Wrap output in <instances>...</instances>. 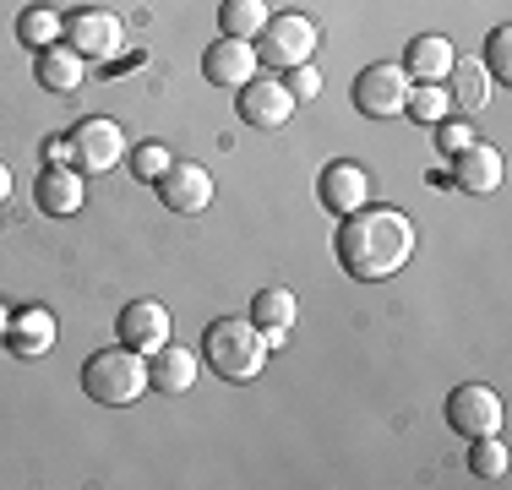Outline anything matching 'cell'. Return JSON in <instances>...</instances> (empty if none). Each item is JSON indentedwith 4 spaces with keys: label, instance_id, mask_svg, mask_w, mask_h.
<instances>
[{
    "label": "cell",
    "instance_id": "obj_1",
    "mask_svg": "<svg viewBox=\"0 0 512 490\" xmlns=\"http://www.w3.org/2000/svg\"><path fill=\"white\" fill-rule=\"evenodd\" d=\"M338 267L360 284H382V278L404 273L414 256V224L398 207H355L338 224Z\"/></svg>",
    "mask_w": 512,
    "mask_h": 490
},
{
    "label": "cell",
    "instance_id": "obj_2",
    "mask_svg": "<svg viewBox=\"0 0 512 490\" xmlns=\"http://www.w3.org/2000/svg\"><path fill=\"white\" fill-rule=\"evenodd\" d=\"M202 360L213 365L224 382H256V376H262V365H267L262 327H256L251 316H218V322H207Z\"/></svg>",
    "mask_w": 512,
    "mask_h": 490
},
{
    "label": "cell",
    "instance_id": "obj_3",
    "mask_svg": "<svg viewBox=\"0 0 512 490\" xmlns=\"http://www.w3.org/2000/svg\"><path fill=\"white\" fill-rule=\"evenodd\" d=\"M82 387H88L93 403H104V409H126V403H137L142 392H148V360H142L137 349H99L88 354V365H82Z\"/></svg>",
    "mask_w": 512,
    "mask_h": 490
},
{
    "label": "cell",
    "instance_id": "obj_4",
    "mask_svg": "<svg viewBox=\"0 0 512 490\" xmlns=\"http://www.w3.org/2000/svg\"><path fill=\"white\" fill-rule=\"evenodd\" d=\"M126 153H131V142L109 115H88L66 137V164L77 169V175H109V169L126 164Z\"/></svg>",
    "mask_w": 512,
    "mask_h": 490
},
{
    "label": "cell",
    "instance_id": "obj_5",
    "mask_svg": "<svg viewBox=\"0 0 512 490\" xmlns=\"http://www.w3.org/2000/svg\"><path fill=\"white\" fill-rule=\"evenodd\" d=\"M256 39H262V44H256V60H262V66L295 71V66H311L322 33H316V22L300 17V11H278V17L262 22V33H256Z\"/></svg>",
    "mask_w": 512,
    "mask_h": 490
},
{
    "label": "cell",
    "instance_id": "obj_6",
    "mask_svg": "<svg viewBox=\"0 0 512 490\" xmlns=\"http://www.w3.org/2000/svg\"><path fill=\"white\" fill-rule=\"evenodd\" d=\"M502 420H507V409L485 382H463V387L447 392V425H453L458 436H469V441L502 436Z\"/></svg>",
    "mask_w": 512,
    "mask_h": 490
},
{
    "label": "cell",
    "instance_id": "obj_7",
    "mask_svg": "<svg viewBox=\"0 0 512 490\" xmlns=\"http://www.w3.org/2000/svg\"><path fill=\"white\" fill-rule=\"evenodd\" d=\"M404 98H409V71L393 66V60H376L355 77V109L365 120H393L404 115Z\"/></svg>",
    "mask_w": 512,
    "mask_h": 490
},
{
    "label": "cell",
    "instance_id": "obj_8",
    "mask_svg": "<svg viewBox=\"0 0 512 490\" xmlns=\"http://www.w3.org/2000/svg\"><path fill=\"white\" fill-rule=\"evenodd\" d=\"M153 186H158V202H164L169 213H180V218H197V213L213 207V175H207L202 164H191V158H175Z\"/></svg>",
    "mask_w": 512,
    "mask_h": 490
},
{
    "label": "cell",
    "instance_id": "obj_9",
    "mask_svg": "<svg viewBox=\"0 0 512 490\" xmlns=\"http://www.w3.org/2000/svg\"><path fill=\"white\" fill-rule=\"evenodd\" d=\"M66 44L77 49L82 60H109L120 55V44H126V28H120L115 11H71L66 17Z\"/></svg>",
    "mask_w": 512,
    "mask_h": 490
},
{
    "label": "cell",
    "instance_id": "obj_10",
    "mask_svg": "<svg viewBox=\"0 0 512 490\" xmlns=\"http://www.w3.org/2000/svg\"><path fill=\"white\" fill-rule=\"evenodd\" d=\"M235 109H240V120H246V126L278 131V126H289V115H295V93H289L284 82H273V77H251L246 88H240Z\"/></svg>",
    "mask_w": 512,
    "mask_h": 490
},
{
    "label": "cell",
    "instance_id": "obj_11",
    "mask_svg": "<svg viewBox=\"0 0 512 490\" xmlns=\"http://www.w3.org/2000/svg\"><path fill=\"white\" fill-rule=\"evenodd\" d=\"M115 333H120V343H126V349L153 354V349H164V343L175 338V322H169V311H164L158 300H131L126 311H120Z\"/></svg>",
    "mask_w": 512,
    "mask_h": 490
},
{
    "label": "cell",
    "instance_id": "obj_12",
    "mask_svg": "<svg viewBox=\"0 0 512 490\" xmlns=\"http://www.w3.org/2000/svg\"><path fill=\"white\" fill-rule=\"evenodd\" d=\"M256 44L246 39H213L202 49V77L213 82V88H246V82L256 77Z\"/></svg>",
    "mask_w": 512,
    "mask_h": 490
},
{
    "label": "cell",
    "instance_id": "obj_13",
    "mask_svg": "<svg viewBox=\"0 0 512 490\" xmlns=\"http://www.w3.org/2000/svg\"><path fill=\"white\" fill-rule=\"evenodd\" d=\"M316 196H322L327 213H355V207H365V196H371V175L355 164V158H338V164L322 169V180H316Z\"/></svg>",
    "mask_w": 512,
    "mask_h": 490
},
{
    "label": "cell",
    "instance_id": "obj_14",
    "mask_svg": "<svg viewBox=\"0 0 512 490\" xmlns=\"http://www.w3.org/2000/svg\"><path fill=\"white\" fill-rule=\"evenodd\" d=\"M502 175H507V158L496 153L491 142H469V147L453 158V186H458L463 196L496 191V186H502Z\"/></svg>",
    "mask_w": 512,
    "mask_h": 490
},
{
    "label": "cell",
    "instance_id": "obj_15",
    "mask_svg": "<svg viewBox=\"0 0 512 490\" xmlns=\"http://www.w3.org/2000/svg\"><path fill=\"white\" fill-rule=\"evenodd\" d=\"M404 71H409V82H447L458 71L453 39H442V33H420V39L409 44V55H404Z\"/></svg>",
    "mask_w": 512,
    "mask_h": 490
},
{
    "label": "cell",
    "instance_id": "obj_16",
    "mask_svg": "<svg viewBox=\"0 0 512 490\" xmlns=\"http://www.w3.org/2000/svg\"><path fill=\"white\" fill-rule=\"evenodd\" d=\"M197 371H202L197 354L180 349V343H164V349H153V360H148V387L169 392V398H180V392L197 387Z\"/></svg>",
    "mask_w": 512,
    "mask_h": 490
},
{
    "label": "cell",
    "instance_id": "obj_17",
    "mask_svg": "<svg viewBox=\"0 0 512 490\" xmlns=\"http://www.w3.org/2000/svg\"><path fill=\"white\" fill-rule=\"evenodd\" d=\"M82 196H88V186H82V175L71 164H50L39 175V207L50 218H71L82 207Z\"/></svg>",
    "mask_w": 512,
    "mask_h": 490
},
{
    "label": "cell",
    "instance_id": "obj_18",
    "mask_svg": "<svg viewBox=\"0 0 512 490\" xmlns=\"http://www.w3.org/2000/svg\"><path fill=\"white\" fill-rule=\"evenodd\" d=\"M39 82L50 93H77L88 82V60L71 44H50V49H39Z\"/></svg>",
    "mask_w": 512,
    "mask_h": 490
},
{
    "label": "cell",
    "instance_id": "obj_19",
    "mask_svg": "<svg viewBox=\"0 0 512 490\" xmlns=\"http://www.w3.org/2000/svg\"><path fill=\"white\" fill-rule=\"evenodd\" d=\"M55 343V316L50 311H22L17 327H11V349L22 354V360H39V354H50Z\"/></svg>",
    "mask_w": 512,
    "mask_h": 490
},
{
    "label": "cell",
    "instance_id": "obj_20",
    "mask_svg": "<svg viewBox=\"0 0 512 490\" xmlns=\"http://www.w3.org/2000/svg\"><path fill=\"white\" fill-rule=\"evenodd\" d=\"M267 17H273L267 0H224V6H218V28H224V39H246V44L262 33Z\"/></svg>",
    "mask_w": 512,
    "mask_h": 490
},
{
    "label": "cell",
    "instance_id": "obj_21",
    "mask_svg": "<svg viewBox=\"0 0 512 490\" xmlns=\"http://www.w3.org/2000/svg\"><path fill=\"white\" fill-rule=\"evenodd\" d=\"M404 115H414L420 126H436V120H447V115H453V93H447V82H409Z\"/></svg>",
    "mask_w": 512,
    "mask_h": 490
},
{
    "label": "cell",
    "instance_id": "obj_22",
    "mask_svg": "<svg viewBox=\"0 0 512 490\" xmlns=\"http://www.w3.org/2000/svg\"><path fill=\"white\" fill-rule=\"evenodd\" d=\"M295 311H300V300L289 289H262L251 300V322L262 327V333H267V327H284V333H289V327H295Z\"/></svg>",
    "mask_w": 512,
    "mask_h": 490
},
{
    "label": "cell",
    "instance_id": "obj_23",
    "mask_svg": "<svg viewBox=\"0 0 512 490\" xmlns=\"http://www.w3.org/2000/svg\"><path fill=\"white\" fill-rule=\"evenodd\" d=\"M60 33H66V22H60L50 6H28L17 17V39L28 49H50V44H60Z\"/></svg>",
    "mask_w": 512,
    "mask_h": 490
},
{
    "label": "cell",
    "instance_id": "obj_24",
    "mask_svg": "<svg viewBox=\"0 0 512 490\" xmlns=\"http://www.w3.org/2000/svg\"><path fill=\"white\" fill-rule=\"evenodd\" d=\"M469 469L480 474V480H507V441L502 436H480L469 441Z\"/></svg>",
    "mask_w": 512,
    "mask_h": 490
},
{
    "label": "cell",
    "instance_id": "obj_25",
    "mask_svg": "<svg viewBox=\"0 0 512 490\" xmlns=\"http://www.w3.org/2000/svg\"><path fill=\"white\" fill-rule=\"evenodd\" d=\"M126 158H131V180H148V186H153L158 175H164L169 164H175V158H169V147H164V142H142V147H131Z\"/></svg>",
    "mask_w": 512,
    "mask_h": 490
},
{
    "label": "cell",
    "instance_id": "obj_26",
    "mask_svg": "<svg viewBox=\"0 0 512 490\" xmlns=\"http://www.w3.org/2000/svg\"><path fill=\"white\" fill-rule=\"evenodd\" d=\"M469 142H480V137H474V126H469V120H436V153L458 158Z\"/></svg>",
    "mask_w": 512,
    "mask_h": 490
},
{
    "label": "cell",
    "instance_id": "obj_27",
    "mask_svg": "<svg viewBox=\"0 0 512 490\" xmlns=\"http://www.w3.org/2000/svg\"><path fill=\"white\" fill-rule=\"evenodd\" d=\"M485 60H491V77L496 82L512 77V28H491V39H485Z\"/></svg>",
    "mask_w": 512,
    "mask_h": 490
},
{
    "label": "cell",
    "instance_id": "obj_28",
    "mask_svg": "<svg viewBox=\"0 0 512 490\" xmlns=\"http://www.w3.org/2000/svg\"><path fill=\"white\" fill-rule=\"evenodd\" d=\"M284 88L295 93V104H300V98H316V93H322V77H316L311 66H295V71H289V82H284Z\"/></svg>",
    "mask_w": 512,
    "mask_h": 490
},
{
    "label": "cell",
    "instance_id": "obj_29",
    "mask_svg": "<svg viewBox=\"0 0 512 490\" xmlns=\"http://www.w3.org/2000/svg\"><path fill=\"white\" fill-rule=\"evenodd\" d=\"M458 98H463L469 109H485V98H491V88H485V82L474 77V82H463V93H458Z\"/></svg>",
    "mask_w": 512,
    "mask_h": 490
},
{
    "label": "cell",
    "instance_id": "obj_30",
    "mask_svg": "<svg viewBox=\"0 0 512 490\" xmlns=\"http://www.w3.org/2000/svg\"><path fill=\"white\" fill-rule=\"evenodd\" d=\"M6 191H11V169L0 164V202H6Z\"/></svg>",
    "mask_w": 512,
    "mask_h": 490
}]
</instances>
